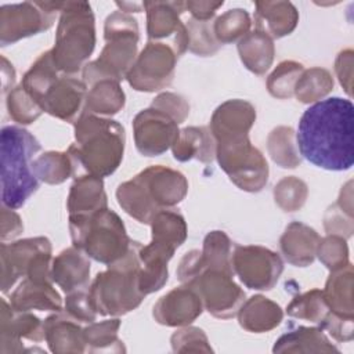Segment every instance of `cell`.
I'll return each instance as SVG.
<instances>
[{"mask_svg":"<svg viewBox=\"0 0 354 354\" xmlns=\"http://www.w3.org/2000/svg\"><path fill=\"white\" fill-rule=\"evenodd\" d=\"M303 158L326 170H348L354 165V106L350 100L329 97L308 106L297 129Z\"/></svg>","mask_w":354,"mask_h":354,"instance_id":"cell-1","label":"cell"},{"mask_svg":"<svg viewBox=\"0 0 354 354\" xmlns=\"http://www.w3.org/2000/svg\"><path fill=\"white\" fill-rule=\"evenodd\" d=\"M40 149L39 141L25 129H1V203L8 209L21 207L39 188L33 169V156Z\"/></svg>","mask_w":354,"mask_h":354,"instance_id":"cell-2","label":"cell"},{"mask_svg":"<svg viewBox=\"0 0 354 354\" xmlns=\"http://www.w3.org/2000/svg\"><path fill=\"white\" fill-rule=\"evenodd\" d=\"M187 192L184 176L171 169L152 166L134 180L119 185V205L140 223H151L163 206L178 203Z\"/></svg>","mask_w":354,"mask_h":354,"instance_id":"cell-3","label":"cell"},{"mask_svg":"<svg viewBox=\"0 0 354 354\" xmlns=\"http://www.w3.org/2000/svg\"><path fill=\"white\" fill-rule=\"evenodd\" d=\"M76 141L68 153L73 169L80 166L95 177L116 170L123 156L124 131L115 120L83 116L76 124Z\"/></svg>","mask_w":354,"mask_h":354,"instance_id":"cell-4","label":"cell"},{"mask_svg":"<svg viewBox=\"0 0 354 354\" xmlns=\"http://www.w3.org/2000/svg\"><path fill=\"white\" fill-rule=\"evenodd\" d=\"M140 248L131 242L129 252L109 266V271L97 275L91 290L90 304L100 314H124L136 308L145 296L140 288Z\"/></svg>","mask_w":354,"mask_h":354,"instance_id":"cell-5","label":"cell"},{"mask_svg":"<svg viewBox=\"0 0 354 354\" xmlns=\"http://www.w3.org/2000/svg\"><path fill=\"white\" fill-rule=\"evenodd\" d=\"M69 227L75 246L84 249L97 261L112 264L130 249L131 242L123 223L106 207L90 214L71 216Z\"/></svg>","mask_w":354,"mask_h":354,"instance_id":"cell-6","label":"cell"},{"mask_svg":"<svg viewBox=\"0 0 354 354\" xmlns=\"http://www.w3.org/2000/svg\"><path fill=\"white\" fill-rule=\"evenodd\" d=\"M94 19L90 6L68 3L62 11L57 43L51 51L58 69L73 73L94 48Z\"/></svg>","mask_w":354,"mask_h":354,"instance_id":"cell-7","label":"cell"},{"mask_svg":"<svg viewBox=\"0 0 354 354\" xmlns=\"http://www.w3.org/2000/svg\"><path fill=\"white\" fill-rule=\"evenodd\" d=\"M51 246L46 238L1 243V290L6 293L21 277L47 281Z\"/></svg>","mask_w":354,"mask_h":354,"instance_id":"cell-8","label":"cell"},{"mask_svg":"<svg viewBox=\"0 0 354 354\" xmlns=\"http://www.w3.org/2000/svg\"><path fill=\"white\" fill-rule=\"evenodd\" d=\"M57 4L22 3L0 8V41L7 46L21 37L35 35L53 24V7Z\"/></svg>","mask_w":354,"mask_h":354,"instance_id":"cell-9","label":"cell"},{"mask_svg":"<svg viewBox=\"0 0 354 354\" xmlns=\"http://www.w3.org/2000/svg\"><path fill=\"white\" fill-rule=\"evenodd\" d=\"M231 275L232 272L212 268L203 275L191 278L187 283L192 285L198 295L203 297L209 313L228 318L236 313L238 306L245 299V293L231 281Z\"/></svg>","mask_w":354,"mask_h":354,"instance_id":"cell-10","label":"cell"},{"mask_svg":"<svg viewBox=\"0 0 354 354\" xmlns=\"http://www.w3.org/2000/svg\"><path fill=\"white\" fill-rule=\"evenodd\" d=\"M232 261L241 281L250 289H271L282 271L278 254L259 246H238Z\"/></svg>","mask_w":354,"mask_h":354,"instance_id":"cell-11","label":"cell"},{"mask_svg":"<svg viewBox=\"0 0 354 354\" xmlns=\"http://www.w3.org/2000/svg\"><path fill=\"white\" fill-rule=\"evenodd\" d=\"M174 62L176 57L169 47L162 43H149L127 75L129 82L137 90H159L170 83Z\"/></svg>","mask_w":354,"mask_h":354,"instance_id":"cell-12","label":"cell"},{"mask_svg":"<svg viewBox=\"0 0 354 354\" xmlns=\"http://www.w3.org/2000/svg\"><path fill=\"white\" fill-rule=\"evenodd\" d=\"M174 120L169 113L153 108L138 113L134 119L138 151L148 156H156L173 145L178 137Z\"/></svg>","mask_w":354,"mask_h":354,"instance_id":"cell-13","label":"cell"},{"mask_svg":"<svg viewBox=\"0 0 354 354\" xmlns=\"http://www.w3.org/2000/svg\"><path fill=\"white\" fill-rule=\"evenodd\" d=\"M1 353L22 351L19 346L21 337L40 342L44 337V328L40 325V319L25 311L15 310L6 300H1Z\"/></svg>","mask_w":354,"mask_h":354,"instance_id":"cell-14","label":"cell"},{"mask_svg":"<svg viewBox=\"0 0 354 354\" xmlns=\"http://www.w3.org/2000/svg\"><path fill=\"white\" fill-rule=\"evenodd\" d=\"M201 311V296L192 286H187L163 296L153 307V317L165 325H184L194 321Z\"/></svg>","mask_w":354,"mask_h":354,"instance_id":"cell-15","label":"cell"},{"mask_svg":"<svg viewBox=\"0 0 354 354\" xmlns=\"http://www.w3.org/2000/svg\"><path fill=\"white\" fill-rule=\"evenodd\" d=\"M84 84L76 79H57L40 101V108L64 120H73L80 111Z\"/></svg>","mask_w":354,"mask_h":354,"instance_id":"cell-16","label":"cell"},{"mask_svg":"<svg viewBox=\"0 0 354 354\" xmlns=\"http://www.w3.org/2000/svg\"><path fill=\"white\" fill-rule=\"evenodd\" d=\"M11 306L18 311H29L32 308L59 311L61 299L48 281L26 278L11 295Z\"/></svg>","mask_w":354,"mask_h":354,"instance_id":"cell-17","label":"cell"},{"mask_svg":"<svg viewBox=\"0 0 354 354\" xmlns=\"http://www.w3.org/2000/svg\"><path fill=\"white\" fill-rule=\"evenodd\" d=\"M90 272V263L76 249L64 250L53 266V279L68 293L86 288Z\"/></svg>","mask_w":354,"mask_h":354,"instance_id":"cell-18","label":"cell"},{"mask_svg":"<svg viewBox=\"0 0 354 354\" xmlns=\"http://www.w3.org/2000/svg\"><path fill=\"white\" fill-rule=\"evenodd\" d=\"M50 348L54 353L84 351V336L75 319L62 315L48 317L43 325Z\"/></svg>","mask_w":354,"mask_h":354,"instance_id":"cell-19","label":"cell"},{"mask_svg":"<svg viewBox=\"0 0 354 354\" xmlns=\"http://www.w3.org/2000/svg\"><path fill=\"white\" fill-rule=\"evenodd\" d=\"M68 207L71 216L90 214L106 207V196L102 189V181L95 176L79 178L72 185Z\"/></svg>","mask_w":354,"mask_h":354,"instance_id":"cell-20","label":"cell"},{"mask_svg":"<svg viewBox=\"0 0 354 354\" xmlns=\"http://www.w3.org/2000/svg\"><path fill=\"white\" fill-rule=\"evenodd\" d=\"M174 158L188 160L196 158L209 162L213 158V141L205 127L184 129L173 144Z\"/></svg>","mask_w":354,"mask_h":354,"instance_id":"cell-21","label":"cell"},{"mask_svg":"<svg viewBox=\"0 0 354 354\" xmlns=\"http://www.w3.org/2000/svg\"><path fill=\"white\" fill-rule=\"evenodd\" d=\"M260 310L261 311H259L257 296L252 297L246 303V306L242 307V311L239 315L241 325L249 330L261 332V330H268L279 324L282 318V311L277 304L263 297Z\"/></svg>","mask_w":354,"mask_h":354,"instance_id":"cell-22","label":"cell"},{"mask_svg":"<svg viewBox=\"0 0 354 354\" xmlns=\"http://www.w3.org/2000/svg\"><path fill=\"white\" fill-rule=\"evenodd\" d=\"M148 10V35L151 39L167 36L171 28L181 29L176 10V3H147Z\"/></svg>","mask_w":354,"mask_h":354,"instance_id":"cell-23","label":"cell"},{"mask_svg":"<svg viewBox=\"0 0 354 354\" xmlns=\"http://www.w3.org/2000/svg\"><path fill=\"white\" fill-rule=\"evenodd\" d=\"M88 98H102L98 101H88L87 105L93 109L91 112L100 113H116L124 102V94L119 88L116 82L102 80L94 87Z\"/></svg>","mask_w":354,"mask_h":354,"instance_id":"cell-24","label":"cell"},{"mask_svg":"<svg viewBox=\"0 0 354 354\" xmlns=\"http://www.w3.org/2000/svg\"><path fill=\"white\" fill-rule=\"evenodd\" d=\"M7 108L10 116L18 123L24 124L32 123L43 112V109L30 98L22 86H18L10 91L7 98Z\"/></svg>","mask_w":354,"mask_h":354,"instance_id":"cell-25","label":"cell"},{"mask_svg":"<svg viewBox=\"0 0 354 354\" xmlns=\"http://www.w3.org/2000/svg\"><path fill=\"white\" fill-rule=\"evenodd\" d=\"M234 14H235V10L224 14L216 22V35L221 41H231L236 36H239L241 32H246L248 28H249L248 15H245L236 24H232L234 22Z\"/></svg>","mask_w":354,"mask_h":354,"instance_id":"cell-26","label":"cell"},{"mask_svg":"<svg viewBox=\"0 0 354 354\" xmlns=\"http://www.w3.org/2000/svg\"><path fill=\"white\" fill-rule=\"evenodd\" d=\"M66 308L76 319H80L83 322H91L95 318V311L93 310L88 295L84 289H80L77 292L75 290L68 296Z\"/></svg>","mask_w":354,"mask_h":354,"instance_id":"cell-27","label":"cell"},{"mask_svg":"<svg viewBox=\"0 0 354 354\" xmlns=\"http://www.w3.org/2000/svg\"><path fill=\"white\" fill-rule=\"evenodd\" d=\"M118 326H119V319H112V321L93 325L91 328H87L86 330H83L84 342L91 344L112 343V340H116Z\"/></svg>","mask_w":354,"mask_h":354,"instance_id":"cell-28","label":"cell"}]
</instances>
